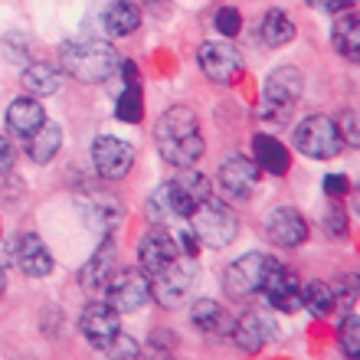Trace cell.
Here are the masks:
<instances>
[{
	"label": "cell",
	"instance_id": "1",
	"mask_svg": "<svg viewBox=\"0 0 360 360\" xmlns=\"http://www.w3.org/2000/svg\"><path fill=\"white\" fill-rule=\"evenodd\" d=\"M158 151L174 167H193L203 158V138H200V122L187 105H174L161 115V122L154 128Z\"/></svg>",
	"mask_w": 360,
	"mask_h": 360
},
{
	"label": "cell",
	"instance_id": "2",
	"mask_svg": "<svg viewBox=\"0 0 360 360\" xmlns=\"http://www.w3.org/2000/svg\"><path fill=\"white\" fill-rule=\"evenodd\" d=\"M59 63L72 79L98 86V82H108L115 76L122 59H118L112 43H105V39H76V43H63Z\"/></svg>",
	"mask_w": 360,
	"mask_h": 360
},
{
	"label": "cell",
	"instance_id": "3",
	"mask_svg": "<svg viewBox=\"0 0 360 360\" xmlns=\"http://www.w3.org/2000/svg\"><path fill=\"white\" fill-rule=\"evenodd\" d=\"M190 229L193 236L210 249H226L239 236V217L229 210V203L217 197H207L190 213Z\"/></svg>",
	"mask_w": 360,
	"mask_h": 360
},
{
	"label": "cell",
	"instance_id": "4",
	"mask_svg": "<svg viewBox=\"0 0 360 360\" xmlns=\"http://www.w3.org/2000/svg\"><path fill=\"white\" fill-rule=\"evenodd\" d=\"M304 92V76L295 66H278L266 76L262 86V118L269 122H288L295 105Z\"/></svg>",
	"mask_w": 360,
	"mask_h": 360
},
{
	"label": "cell",
	"instance_id": "5",
	"mask_svg": "<svg viewBox=\"0 0 360 360\" xmlns=\"http://www.w3.org/2000/svg\"><path fill=\"white\" fill-rule=\"evenodd\" d=\"M292 141L304 158H314V161H331V158H338L344 151V138L338 131V122L328 118V115H308L304 122H298Z\"/></svg>",
	"mask_w": 360,
	"mask_h": 360
},
{
	"label": "cell",
	"instance_id": "6",
	"mask_svg": "<svg viewBox=\"0 0 360 360\" xmlns=\"http://www.w3.org/2000/svg\"><path fill=\"white\" fill-rule=\"evenodd\" d=\"M197 275H200L197 259L180 252L161 275L151 278V298L161 304V308H167V311L184 308V304H187V295L193 292V285H197Z\"/></svg>",
	"mask_w": 360,
	"mask_h": 360
},
{
	"label": "cell",
	"instance_id": "7",
	"mask_svg": "<svg viewBox=\"0 0 360 360\" xmlns=\"http://www.w3.org/2000/svg\"><path fill=\"white\" fill-rule=\"evenodd\" d=\"M105 288V302L112 304L118 314H128V311H138L148 304L151 298V282L144 272H134V269H115L112 278L102 285Z\"/></svg>",
	"mask_w": 360,
	"mask_h": 360
},
{
	"label": "cell",
	"instance_id": "8",
	"mask_svg": "<svg viewBox=\"0 0 360 360\" xmlns=\"http://www.w3.org/2000/svg\"><path fill=\"white\" fill-rule=\"evenodd\" d=\"M272 259L262 256V252H246L239 256L236 262H229L226 272H223V292L229 298H249L262 288V278H266V269Z\"/></svg>",
	"mask_w": 360,
	"mask_h": 360
},
{
	"label": "cell",
	"instance_id": "9",
	"mask_svg": "<svg viewBox=\"0 0 360 360\" xmlns=\"http://www.w3.org/2000/svg\"><path fill=\"white\" fill-rule=\"evenodd\" d=\"M177 256H180L177 236H171L164 226L148 229L141 236V243H138V262H141V272L148 275V278L161 275Z\"/></svg>",
	"mask_w": 360,
	"mask_h": 360
},
{
	"label": "cell",
	"instance_id": "10",
	"mask_svg": "<svg viewBox=\"0 0 360 360\" xmlns=\"http://www.w3.org/2000/svg\"><path fill=\"white\" fill-rule=\"evenodd\" d=\"M259 292L266 295V302L272 304L275 311L292 314V311L302 308V288H298V278H295L282 262H275V259L269 262L266 278H262V288H259Z\"/></svg>",
	"mask_w": 360,
	"mask_h": 360
},
{
	"label": "cell",
	"instance_id": "11",
	"mask_svg": "<svg viewBox=\"0 0 360 360\" xmlns=\"http://www.w3.org/2000/svg\"><path fill=\"white\" fill-rule=\"evenodd\" d=\"M197 59H200L203 76L210 82H219V86H233L239 79V72H243V56L229 43H203Z\"/></svg>",
	"mask_w": 360,
	"mask_h": 360
},
{
	"label": "cell",
	"instance_id": "12",
	"mask_svg": "<svg viewBox=\"0 0 360 360\" xmlns=\"http://www.w3.org/2000/svg\"><path fill=\"white\" fill-rule=\"evenodd\" d=\"M79 328L86 334V341L92 344L95 351H108V344L115 341V334L122 331V318L108 302H92L86 304V311L79 318Z\"/></svg>",
	"mask_w": 360,
	"mask_h": 360
},
{
	"label": "cell",
	"instance_id": "13",
	"mask_svg": "<svg viewBox=\"0 0 360 360\" xmlns=\"http://www.w3.org/2000/svg\"><path fill=\"white\" fill-rule=\"evenodd\" d=\"M92 161H95V171L102 174L105 180H122L134 164V148L128 141H122V138L102 134L92 144Z\"/></svg>",
	"mask_w": 360,
	"mask_h": 360
},
{
	"label": "cell",
	"instance_id": "14",
	"mask_svg": "<svg viewBox=\"0 0 360 360\" xmlns=\"http://www.w3.org/2000/svg\"><path fill=\"white\" fill-rule=\"evenodd\" d=\"M144 210H148V219H151L154 226H164L171 217L190 219V213H193V200L180 190L177 180H167V184H161V187L148 197V207Z\"/></svg>",
	"mask_w": 360,
	"mask_h": 360
},
{
	"label": "cell",
	"instance_id": "15",
	"mask_svg": "<svg viewBox=\"0 0 360 360\" xmlns=\"http://www.w3.org/2000/svg\"><path fill=\"white\" fill-rule=\"evenodd\" d=\"M219 187L226 190L229 197L236 200H246L252 190H256L259 184V164L249 161V158H243V154H229L226 161L219 164Z\"/></svg>",
	"mask_w": 360,
	"mask_h": 360
},
{
	"label": "cell",
	"instance_id": "16",
	"mask_svg": "<svg viewBox=\"0 0 360 360\" xmlns=\"http://www.w3.org/2000/svg\"><path fill=\"white\" fill-rule=\"evenodd\" d=\"M229 334H233V344H236L239 351L259 354L275 338V324L269 321V318H262V314H256V311H246L233 321Z\"/></svg>",
	"mask_w": 360,
	"mask_h": 360
},
{
	"label": "cell",
	"instance_id": "17",
	"mask_svg": "<svg viewBox=\"0 0 360 360\" xmlns=\"http://www.w3.org/2000/svg\"><path fill=\"white\" fill-rule=\"evenodd\" d=\"M266 233H269V239H272L275 246L295 249L308 239V223H304V217L295 207H278L272 217H269Z\"/></svg>",
	"mask_w": 360,
	"mask_h": 360
},
{
	"label": "cell",
	"instance_id": "18",
	"mask_svg": "<svg viewBox=\"0 0 360 360\" xmlns=\"http://www.w3.org/2000/svg\"><path fill=\"white\" fill-rule=\"evenodd\" d=\"M17 266L30 275V278H46L53 272V256H49V249L43 246V239L37 233H23L17 239Z\"/></svg>",
	"mask_w": 360,
	"mask_h": 360
},
{
	"label": "cell",
	"instance_id": "19",
	"mask_svg": "<svg viewBox=\"0 0 360 360\" xmlns=\"http://www.w3.org/2000/svg\"><path fill=\"white\" fill-rule=\"evenodd\" d=\"M118 269V249H115L112 239H102V246L92 252V259H89L86 266H82V272H79V282L86 285V288H92V292H98L108 278H112V272Z\"/></svg>",
	"mask_w": 360,
	"mask_h": 360
},
{
	"label": "cell",
	"instance_id": "20",
	"mask_svg": "<svg viewBox=\"0 0 360 360\" xmlns=\"http://www.w3.org/2000/svg\"><path fill=\"white\" fill-rule=\"evenodd\" d=\"M43 122H46V112H43V105H39L37 98L23 95V98H13V102H10V108H7V128L13 134L30 138V134L37 131Z\"/></svg>",
	"mask_w": 360,
	"mask_h": 360
},
{
	"label": "cell",
	"instance_id": "21",
	"mask_svg": "<svg viewBox=\"0 0 360 360\" xmlns=\"http://www.w3.org/2000/svg\"><path fill=\"white\" fill-rule=\"evenodd\" d=\"M63 148V128L56 122H43L37 131L27 138V154L33 164H49Z\"/></svg>",
	"mask_w": 360,
	"mask_h": 360
},
{
	"label": "cell",
	"instance_id": "22",
	"mask_svg": "<svg viewBox=\"0 0 360 360\" xmlns=\"http://www.w3.org/2000/svg\"><path fill=\"white\" fill-rule=\"evenodd\" d=\"M252 151H256L259 171H269V174H275V177L288 174V164H292L288 148L275 141L272 134H256V138H252Z\"/></svg>",
	"mask_w": 360,
	"mask_h": 360
},
{
	"label": "cell",
	"instance_id": "23",
	"mask_svg": "<svg viewBox=\"0 0 360 360\" xmlns=\"http://www.w3.org/2000/svg\"><path fill=\"white\" fill-rule=\"evenodd\" d=\"M190 318H193V324H197L203 334H229V328H233V318L226 314V308L219 302H213V298L193 302Z\"/></svg>",
	"mask_w": 360,
	"mask_h": 360
},
{
	"label": "cell",
	"instance_id": "24",
	"mask_svg": "<svg viewBox=\"0 0 360 360\" xmlns=\"http://www.w3.org/2000/svg\"><path fill=\"white\" fill-rule=\"evenodd\" d=\"M63 86V72L49 63H30L23 69V89H27L33 98H46V95H56Z\"/></svg>",
	"mask_w": 360,
	"mask_h": 360
},
{
	"label": "cell",
	"instance_id": "25",
	"mask_svg": "<svg viewBox=\"0 0 360 360\" xmlns=\"http://www.w3.org/2000/svg\"><path fill=\"white\" fill-rule=\"evenodd\" d=\"M82 217H86L89 229H95L98 236H112V229L122 223V207L108 197H95L82 207Z\"/></svg>",
	"mask_w": 360,
	"mask_h": 360
},
{
	"label": "cell",
	"instance_id": "26",
	"mask_svg": "<svg viewBox=\"0 0 360 360\" xmlns=\"http://www.w3.org/2000/svg\"><path fill=\"white\" fill-rule=\"evenodd\" d=\"M105 30L112 33V37H131L138 23H141V10L134 7L131 0H115L112 7L105 10Z\"/></svg>",
	"mask_w": 360,
	"mask_h": 360
},
{
	"label": "cell",
	"instance_id": "27",
	"mask_svg": "<svg viewBox=\"0 0 360 360\" xmlns=\"http://www.w3.org/2000/svg\"><path fill=\"white\" fill-rule=\"evenodd\" d=\"M334 46H338V53H341L344 59L357 63V56H360V30H357V13H354V10H347L344 17L334 20Z\"/></svg>",
	"mask_w": 360,
	"mask_h": 360
},
{
	"label": "cell",
	"instance_id": "28",
	"mask_svg": "<svg viewBox=\"0 0 360 360\" xmlns=\"http://www.w3.org/2000/svg\"><path fill=\"white\" fill-rule=\"evenodd\" d=\"M259 37H262V43L272 49L285 46V43H292L295 39V23L292 17H285L282 10H269L266 17H262V23H259Z\"/></svg>",
	"mask_w": 360,
	"mask_h": 360
},
{
	"label": "cell",
	"instance_id": "29",
	"mask_svg": "<svg viewBox=\"0 0 360 360\" xmlns=\"http://www.w3.org/2000/svg\"><path fill=\"white\" fill-rule=\"evenodd\" d=\"M302 304L314 314V318H328V314L334 311V292H331V285L308 282V285H304V292H302Z\"/></svg>",
	"mask_w": 360,
	"mask_h": 360
},
{
	"label": "cell",
	"instance_id": "30",
	"mask_svg": "<svg viewBox=\"0 0 360 360\" xmlns=\"http://www.w3.org/2000/svg\"><path fill=\"white\" fill-rule=\"evenodd\" d=\"M115 115L118 122L124 124H138L144 118V95H141V86H124V92L118 95L115 102Z\"/></svg>",
	"mask_w": 360,
	"mask_h": 360
},
{
	"label": "cell",
	"instance_id": "31",
	"mask_svg": "<svg viewBox=\"0 0 360 360\" xmlns=\"http://www.w3.org/2000/svg\"><path fill=\"white\" fill-rule=\"evenodd\" d=\"M177 184H180V190L193 200V207H197V203H203L207 197H213V184H210L203 174L190 171V167H187V174H180V177H177Z\"/></svg>",
	"mask_w": 360,
	"mask_h": 360
},
{
	"label": "cell",
	"instance_id": "32",
	"mask_svg": "<svg viewBox=\"0 0 360 360\" xmlns=\"http://www.w3.org/2000/svg\"><path fill=\"white\" fill-rule=\"evenodd\" d=\"M341 351L347 357H357L360 351V318L357 314H347L341 324Z\"/></svg>",
	"mask_w": 360,
	"mask_h": 360
},
{
	"label": "cell",
	"instance_id": "33",
	"mask_svg": "<svg viewBox=\"0 0 360 360\" xmlns=\"http://www.w3.org/2000/svg\"><path fill=\"white\" fill-rule=\"evenodd\" d=\"M105 354H108V357H115V360H131V357H138V354H141V344L134 341V338H128V334L118 331Z\"/></svg>",
	"mask_w": 360,
	"mask_h": 360
},
{
	"label": "cell",
	"instance_id": "34",
	"mask_svg": "<svg viewBox=\"0 0 360 360\" xmlns=\"http://www.w3.org/2000/svg\"><path fill=\"white\" fill-rule=\"evenodd\" d=\"M217 30L223 37H236L239 30H243V17H239L236 7H223L217 13Z\"/></svg>",
	"mask_w": 360,
	"mask_h": 360
},
{
	"label": "cell",
	"instance_id": "35",
	"mask_svg": "<svg viewBox=\"0 0 360 360\" xmlns=\"http://www.w3.org/2000/svg\"><path fill=\"white\" fill-rule=\"evenodd\" d=\"M338 131H341V138L351 148H357L360 144V128H357V112H347V115H341V124H338Z\"/></svg>",
	"mask_w": 360,
	"mask_h": 360
},
{
	"label": "cell",
	"instance_id": "36",
	"mask_svg": "<svg viewBox=\"0 0 360 360\" xmlns=\"http://www.w3.org/2000/svg\"><path fill=\"white\" fill-rule=\"evenodd\" d=\"M324 226H328V233H331L334 239H344V236H347V217H344L341 210H328Z\"/></svg>",
	"mask_w": 360,
	"mask_h": 360
},
{
	"label": "cell",
	"instance_id": "37",
	"mask_svg": "<svg viewBox=\"0 0 360 360\" xmlns=\"http://www.w3.org/2000/svg\"><path fill=\"white\" fill-rule=\"evenodd\" d=\"M324 190H328L331 197H344V193L351 190V180L344 177V174H328V177H324Z\"/></svg>",
	"mask_w": 360,
	"mask_h": 360
},
{
	"label": "cell",
	"instance_id": "38",
	"mask_svg": "<svg viewBox=\"0 0 360 360\" xmlns=\"http://www.w3.org/2000/svg\"><path fill=\"white\" fill-rule=\"evenodd\" d=\"M13 167V144L0 134V174H7Z\"/></svg>",
	"mask_w": 360,
	"mask_h": 360
},
{
	"label": "cell",
	"instance_id": "39",
	"mask_svg": "<svg viewBox=\"0 0 360 360\" xmlns=\"http://www.w3.org/2000/svg\"><path fill=\"white\" fill-rule=\"evenodd\" d=\"M118 69H122V76H124V86H138V66L134 63H118Z\"/></svg>",
	"mask_w": 360,
	"mask_h": 360
},
{
	"label": "cell",
	"instance_id": "40",
	"mask_svg": "<svg viewBox=\"0 0 360 360\" xmlns=\"http://www.w3.org/2000/svg\"><path fill=\"white\" fill-rule=\"evenodd\" d=\"M314 7H321V10H328V13H341L344 7H347V0H311Z\"/></svg>",
	"mask_w": 360,
	"mask_h": 360
},
{
	"label": "cell",
	"instance_id": "41",
	"mask_svg": "<svg viewBox=\"0 0 360 360\" xmlns=\"http://www.w3.org/2000/svg\"><path fill=\"white\" fill-rule=\"evenodd\" d=\"M4 288H7V272L0 269V295H4Z\"/></svg>",
	"mask_w": 360,
	"mask_h": 360
}]
</instances>
